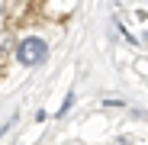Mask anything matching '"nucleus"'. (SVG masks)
Segmentation results:
<instances>
[{"label": "nucleus", "mask_w": 148, "mask_h": 145, "mask_svg": "<svg viewBox=\"0 0 148 145\" xmlns=\"http://www.w3.org/2000/svg\"><path fill=\"white\" fill-rule=\"evenodd\" d=\"M45 55H48V45L39 36H29L16 45V61L19 65H39V61H45Z\"/></svg>", "instance_id": "obj_1"}]
</instances>
